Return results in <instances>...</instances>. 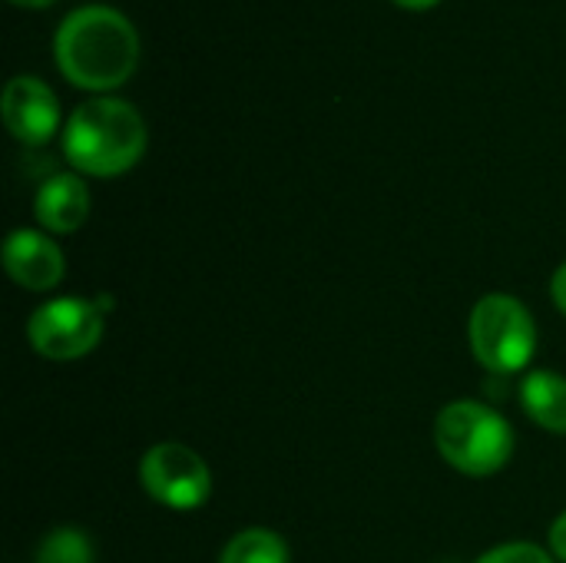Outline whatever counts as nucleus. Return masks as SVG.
Wrapping results in <instances>:
<instances>
[{
    "mask_svg": "<svg viewBox=\"0 0 566 563\" xmlns=\"http://www.w3.org/2000/svg\"><path fill=\"white\" fill-rule=\"evenodd\" d=\"M478 563H554V554H547L537 544L514 541V544H501V548L488 551L484 557H478Z\"/></svg>",
    "mask_w": 566,
    "mask_h": 563,
    "instance_id": "obj_13",
    "label": "nucleus"
},
{
    "mask_svg": "<svg viewBox=\"0 0 566 563\" xmlns=\"http://www.w3.org/2000/svg\"><path fill=\"white\" fill-rule=\"evenodd\" d=\"M53 56L73 86L106 93L133 76L139 63V33L123 10L86 3L60 20L53 33Z\"/></svg>",
    "mask_w": 566,
    "mask_h": 563,
    "instance_id": "obj_1",
    "label": "nucleus"
},
{
    "mask_svg": "<svg viewBox=\"0 0 566 563\" xmlns=\"http://www.w3.org/2000/svg\"><path fill=\"white\" fill-rule=\"evenodd\" d=\"M521 405L534 425L566 435V378L557 372H531L521 382Z\"/></svg>",
    "mask_w": 566,
    "mask_h": 563,
    "instance_id": "obj_10",
    "label": "nucleus"
},
{
    "mask_svg": "<svg viewBox=\"0 0 566 563\" xmlns=\"http://www.w3.org/2000/svg\"><path fill=\"white\" fill-rule=\"evenodd\" d=\"M36 222L53 236L76 232L90 216V189L76 173H53L43 179L33 199Z\"/></svg>",
    "mask_w": 566,
    "mask_h": 563,
    "instance_id": "obj_9",
    "label": "nucleus"
},
{
    "mask_svg": "<svg viewBox=\"0 0 566 563\" xmlns=\"http://www.w3.org/2000/svg\"><path fill=\"white\" fill-rule=\"evenodd\" d=\"M13 3H20V7H50L56 0H13Z\"/></svg>",
    "mask_w": 566,
    "mask_h": 563,
    "instance_id": "obj_17",
    "label": "nucleus"
},
{
    "mask_svg": "<svg viewBox=\"0 0 566 563\" xmlns=\"http://www.w3.org/2000/svg\"><path fill=\"white\" fill-rule=\"evenodd\" d=\"M146 153V123L139 110L116 96L80 103L63 126V156L83 176H119Z\"/></svg>",
    "mask_w": 566,
    "mask_h": 563,
    "instance_id": "obj_2",
    "label": "nucleus"
},
{
    "mask_svg": "<svg viewBox=\"0 0 566 563\" xmlns=\"http://www.w3.org/2000/svg\"><path fill=\"white\" fill-rule=\"evenodd\" d=\"M106 332V319L99 302L90 299H53L43 302L30 322L27 338L36 355L50 362H73L90 355Z\"/></svg>",
    "mask_w": 566,
    "mask_h": 563,
    "instance_id": "obj_5",
    "label": "nucleus"
},
{
    "mask_svg": "<svg viewBox=\"0 0 566 563\" xmlns=\"http://www.w3.org/2000/svg\"><path fill=\"white\" fill-rule=\"evenodd\" d=\"M551 299H554V305L566 315V262L554 272V279H551Z\"/></svg>",
    "mask_w": 566,
    "mask_h": 563,
    "instance_id": "obj_15",
    "label": "nucleus"
},
{
    "mask_svg": "<svg viewBox=\"0 0 566 563\" xmlns=\"http://www.w3.org/2000/svg\"><path fill=\"white\" fill-rule=\"evenodd\" d=\"M434 445L454 471L491 478L507 468L514 455V428L491 405L461 398L441 408L434 421Z\"/></svg>",
    "mask_w": 566,
    "mask_h": 563,
    "instance_id": "obj_3",
    "label": "nucleus"
},
{
    "mask_svg": "<svg viewBox=\"0 0 566 563\" xmlns=\"http://www.w3.org/2000/svg\"><path fill=\"white\" fill-rule=\"evenodd\" d=\"M3 269L20 289L50 292L60 285L66 262H63L60 246L50 236H43L36 229H17L3 242Z\"/></svg>",
    "mask_w": 566,
    "mask_h": 563,
    "instance_id": "obj_8",
    "label": "nucleus"
},
{
    "mask_svg": "<svg viewBox=\"0 0 566 563\" xmlns=\"http://www.w3.org/2000/svg\"><path fill=\"white\" fill-rule=\"evenodd\" d=\"M36 563H93V544L80 528H56L40 541Z\"/></svg>",
    "mask_w": 566,
    "mask_h": 563,
    "instance_id": "obj_12",
    "label": "nucleus"
},
{
    "mask_svg": "<svg viewBox=\"0 0 566 563\" xmlns=\"http://www.w3.org/2000/svg\"><path fill=\"white\" fill-rule=\"evenodd\" d=\"M3 123L23 146H43L60 126V103L36 76H13L3 90Z\"/></svg>",
    "mask_w": 566,
    "mask_h": 563,
    "instance_id": "obj_7",
    "label": "nucleus"
},
{
    "mask_svg": "<svg viewBox=\"0 0 566 563\" xmlns=\"http://www.w3.org/2000/svg\"><path fill=\"white\" fill-rule=\"evenodd\" d=\"M468 342L471 355L491 375H517L537 352V325L521 299L491 292L471 309Z\"/></svg>",
    "mask_w": 566,
    "mask_h": 563,
    "instance_id": "obj_4",
    "label": "nucleus"
},
{
    "mask_svg": "<svg viewBox=\"0 0 566 563\" xmlns=\"http://www.w3.org/2000/svg\"><path fill=\"white\" fill-rule=\"evenodd\" d=\"M139 481L146 494L169 511H196L212 494L209 465L179 441L153 445L139 461Z\"/></svg>",
    "mask_w": 566,
    "mask_h": 563,
    "instance_id": "obj_6",
    "label": "nucleus"
},
{
    "mask_svg": "<svg viewBox=\"0 0 566 563\" xmlns=\"http://www.w3.org/2000/svg\"><path fill=\"white\" fill-rule=\"evenodd\" d=\"M219 563H289V544L269 528H245L226 544Z\"/></svg>",
    "mask_w": 566,
    "mask_h": 563,
    "instance_id": "obj_11",
    "label": "nucleus"
},
{
    "mask_svg": "<svg viewBox=\"0 0 566 563\" xmlns=\"http://www.w3.org/2000/svg\"><path fill=\"white\" fill-rule=\"evenodd\" d=\"M547 541H551V554L557 557V561L566 563V511L551 524V534H547Z\"/></svg>",
    "mask_w": 566,
    "mask_h": 563,
    "instance_id": "obj_14",
    "label": "nucleus"
},
{
    "mask_svg": "<svg viewBox=\"0 0 566 563\" xmlns=\"http://www.w3.org/2000/svg\"><path fill=\"white\" fill-rule=\"evenodd\" d=\"M391 3H398V7H408V10H428V7H434L438 0H391Z\"/></svg>",
    "mask_w": 566,
    "mask_h": 563,
    "instance_id": "obj_16",
    "label": "nucleus"
}]
</instances>
